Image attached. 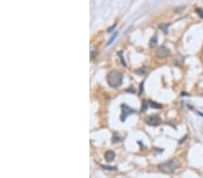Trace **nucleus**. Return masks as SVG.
<instances>
[{"label": "nucleus", "mask_w": 203, "mask_h": 178, "mask_svg": "<svg viewBox=\"0 0 203 178\" xmlns=\"http://www.w3.org/2000/svg\"><path fill=\"white\" fill-rule=\"evenodd\" d=\"M108 83L113 88H118L123 82V74L118 70H111L107 76Z\"/></svg>", "instance_id": "obj_1"}, {"label": "nucleus", "mask_w": 203, "mask_h": 178, "mask_svg": "<svg viewBox=\"0 0 203 178\" xmlns=\"http://www.w3.org/2000/svg\"><path fill=\"white\" fill-rule=\"evenodd\" d=\"M181 166L180 161L177 158H172V159L168 160L166 162L161 164L159 166V169L164 173V174H172L175 171L176 169H178Z\"/></svg>", "instance_id": "obj_2"}, {"label": "nucleus", "mask_w": 203, "mask_h": 178, "mask_svg": "<svg viewBox=\"0 0 203 178\" xmlns=\"http://www.w3.org/2000/svg\"><path fill=\"white\" fill-rule=\"evenodd\" d=\"M145 122L147 123L149 126H152V127H156L159 126L162 122V119L159 115L157 114H154V115H151L146 118Z\"/></svg>", "instance_id": "obj_3"}, {"label": "nucleus", "mask_w": 203, "mask_h": 178, "mask_svg": "<svg viewBox=\"0 0 203 178\" xmlns=\"http://www.w3.org/2000/svg\"><path fill=\"white\" fill-rule=\"evenodd\" d=\"M170 53H171L170 50L167 47H165V46H164V45L158 47L156 51H155V55H156L158 59H164V58L169 56Z\"/></svg>", "instance_id": "obj_4"}, {"label": "nucleus", "mask_w": 203, "mask_h": 178, "mask_svg": "<svg viewBox=\"0 0 203 178\" xmlns=\"http://www.w3.org/2000/svg\"><path fill=\"white\" fill-rule=\"evenodd\" d=\"M121 108H122V113H121V121L122 122L126 121L127 116H129L131 113H136L135 110H133L132 108H130L129 106H127L126 104H122Z\"/></svg>", "instance_id": "obj_5"}, {"label": "nucleus", "mask_w": 203, "mask_h": 178, "mask_svg": "<svg viewBox=\"0 0 203 178\" xmlns=\"http://www.w3.org/2000/svg\"><path fill=\"white\" fill-rule=\"evenodd\" d=\"M115 157H116V155H115V153L112 150L107 151L106 154H105V158H106V160L108 162H112L113 160L115 159Z\"/></svg>", "instance_id": "obj_6"}, {"label": "nucleus", "mask_w": 203, "mask_h": 178, "mask_svg": "<svg viewBox=\"0 0 203 178\" xmlns=\"http://www.w3.org/2000/svg\"><path fill=\"white\" fill-rule=\"evenodd\" d=\"M157 45V37L156 36H155V37H153L151 39V41H150V43H149V46L151 48H154Z\"/></svg>", "instance_id": "obj_7"}, {"label": "nucleus", "mask_w": 203, "mask_h": 178, "mask_svg": "<svg viewBox=\"0 0 203 178\" xmlns=\"http://www.w3.org/2000/svg\"><path fill=\"white\" fill-rule=\"evenodd\" d=\"M149 104L152 106V107H154V108H162V105L161 104H159V103H155V102H153V101H149Z\"/></svg>", "instance_id": "obj_8"}, {"label": "nucleus", "mask_w": 203, "mask_h": 178, "mask_svg": "<svg viewBox=\"0 0 203 178\" xmlns=\"http://www.w3.org/2000/svg\"><path fill=\"white\" fill-rule=\"evenodd\" d=\"M169 25H170V24H160V25H159V28L162 29V30L164 32V33H167V31H168Z\"/></svg>", "instance_id": "obj_9"}, {"label": "nucleus", "mask_w": 203, "mask_h": 178, "mask_svg": "<svg viewBox=\"0 0 203 178\" xmlns=\"http://www.w3.org/2000/svg\"><path fill=\"white\" fill-rule=\"evenodd\" d=\"M118 33L117 32V33H115V34H114V35H113V36L111 37V39L109 40V41H108V44H107V46H108L109 44H111V43H112V42H113V41H115V39H116V37L118 36Z\"/></svg>", "instance_id": "obj_10"}, {"label": "nucleus", "mask_w": 203, "mask_h": 178, "mask_svg": "<svg viewBox=\"0 0 203 178\" xmlns=\"http://www.w3.org/2000/svg\"><path fill=\"white\" fill-rule=\"evenodd\" d=\"M196 13L199 15V16L201 19H203V9L201 8H196Z\"/></svg>", "instance_id": "obj_11"}, {"label": "nucleus", "mask_w": 203, "mask_h": 178, "mask_svg": "<svg viewBox=\"0 0 203 178\" xmlns=\"http://www.w3.org/2000/svg\"><path fill=\"white\" fill-rule=\"evenodd\" d=\"M146 108H147V103H146V102L145 101V102H144V103H143V108H142V112L145 111V110H146Z\"/></svg>", "instance_id": "obj_12"}, {"label": "nucleus", "mask_w": 203, "mask_h": 178, "mask_svg": "<svg viewBox=\"0 0 203 178\" xmlns=\"http://www.w3.org/2000/svg\"><path fill=\"white\" fill-rule=\"evenodd\" d=\"M102 167L105 169H108V170H116V167H106V166H102Z\"/></svg>", "instance_id": "obj_13"}]
</instances>
